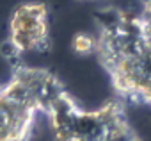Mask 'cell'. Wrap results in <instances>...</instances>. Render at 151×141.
Wrapping results in <instances>:
<instances>
[{
    "label": "cell",
    "mask_w": 151,
    "mask_h": 141,
    "mask_svg": "<svg viewBox=\"0 0 151 141\" xmlns=\"http://www.w3.org/2000/svg\"><path fill=\"white\" fill-rule=\"evenodd\" d=\"M94 54L119 97L151 105V15L121 9L101 13Z\"/></svg>",
    "instance_id": "6da1fadb"
},
{
    "label": "cell",
    "mask_w": 151,
    "mask_h": 141,
    "mask_svg": "<svg viewBox=\"0 0 151 141\" xmlns=\"http://www.w3.org/2000/svg\"><path fill=\"white\" fill-rule=\"evenodd\" d=\"M62 91L48 70L14 66L11 79L0 82V141H29L37 116L48 113Z\"/></svg>",
    "instance_id": "7a4b0ae2"
},
{
    "label": "cell",
    "mask_w": 151,
    "mask_h": 141,
    "mask_svg": "<svg viewBox=\"0 0 151 141\" xmlns=\"http://www.w3.org/2000/svg\"><path fill=\"white\" fill-rule=\"evenodd\" d=\"M50 48V13L48 6L39 0L22 2L14 7L9 18L7 41L2 45L4 57L20 64L25 54H45Z\"/></svg>",
    "instance_id": "3957f363"
},
{
    "label": "cell",
    "mask_w": 151,
    "mask_h": 141,
    "mask_svg": "<svg viewBox=\"0 0 151 141\" xmlns=\"http://www.w3.org/2000/svg\"><path fill=\"white\" fill-rule=\"evenodd\" d=\"M71 50L77 55H89L96 52V36L89 32H77L71 39Z\"/></svg>",
    "instance_id": "277c9868"
},
{
    "label": "cell",
    "mask_w": 151,
    "mask_h": 141,
    "mask_svg": "<svg viewBox=\"0 0 151 141\" xmlns=\"http://www.w3.org/2000/svg\"><path fill=\"white\" fill-rule=\"evenodd\" d=\"M140 7H142V13L151 15V0H140Z\"/></svg>",
    "instance_id": "5b68a950"
}]
</instances>
